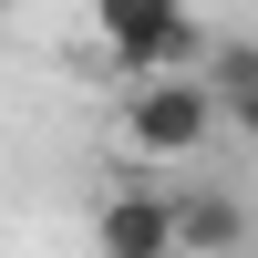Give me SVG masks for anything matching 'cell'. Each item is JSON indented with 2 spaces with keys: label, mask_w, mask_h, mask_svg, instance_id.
I'll use <instances>...</instances> for the list:
<instances>
[{
  "label": "cell",
  "mask_w": 258,
  "mask_h": 258,
  "mask_svg": "<svg viewBox=\"0 0 258 258\" xmlns=\"http://www.w3.org/2000/svg\"><path fill=\"white\" fill-rule=\"evenodd\" d=\"M197 73L217 83V103H227V93H258V41H207Z\"/></svg>",
  "instance_id": "5b68a950"
},
{
  "label": "cell",
  "mask_w": 258,
  "mask_h": 258,
  "mask_svg": "<svg viewBox=\"0 0 258 258\" xmlns=\"http://www.w3.org/2000/svg\"><path fill=\"white\" fill-rule=\"evenodd\" d=\"M93 31L114 41L124 73H197L207 62V31L186 0H93Z\"/></svg>",
  "instance_id": "6da1fadb"
},
{
  "label": "cell",
  "mask_w": 258,
  "mask_h": 258,
  "mask_svg": "<svg viewBox=\"0 0 258 258\" xmlns=\"http://www.w3.org/2000/svg\"><path fill=\"white\" fill-rule=\"evenodd\" d=\"M248 248H258V227L227 186H186L176 197V258H248Z\"/></svg>",
  "instance_id": "3957f363"
},
{
  "label": "cell",
  "mask_w": 258,
  "mask_h": 258,
  "mask_svg": "<svg viewBox=\"0 0 258 258\" xmlns=\"http://www.w3.org/2000/svg\"><path fill=\"white\" fill-rule=\"evenodd\" d=\"M217 114H227V103H217V83H207V73H145V93H135V114H124V124H135L145 155H197V145L217 135Z\"/></svg>",
  "instance_id": "7a4b0ae2"
},
{
  "label": "cell",
  "mask_w": 258,
  "mask_h": 258,
  "mask_svg": "<svg viewBox=\"0 0 258 258\" xmlns=\"http://www.w3.org/2000/svg\"><path fill=\"white\" fill-rule=\"evenodd\" d=\"M93 248L103 258H176V197H103Z\"/></svg>",
  "instance_id": "277c9868"
},
{
  "label": "cell",
  "mask_w": 258,
  "mask_h": 258,
  "mask_svg": "<svg viewBox=\"0 0 258 258\" xmlns=\"http://www.w3.org/2000/svg\"><path fill=\"white\" fill-rule=\"evenodd\" d=\"M248 258H258V248H248Z\"/></svg>",
  "instance_id": "52a82bcc"
},
{
  "label": "cell",
  "mask_w": 258,
  "mask_h": 258,
  "mask_svg": "<svg viewBox=\"0 0 258 258\" xmlns=\"http://www.w3.org/2000/svg\"><path fill=\"white\" fill-rule=\"evenodd\" d=\"M227 124H238V135L258 145V93H227Z\"/></svg>",
  "instance_id": "8992f818"
}]
</instances>
